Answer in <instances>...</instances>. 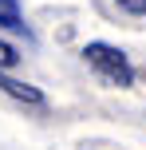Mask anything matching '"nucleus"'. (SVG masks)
Masks as SVG:
<instances>
[{
  "label": "nucleus",
  "mask_w": 146,
  "mask_h": 150,
  "mask_svg": "<svg viewBox=\"0 0 146 150\" xmlns=\"http://www.w3.org/2000/svg\"><path fill=\"white\" fill-rule=\"evenodd\" d=\"M83 63L99 75L107 87H118V91L134 87V67H130V59H126V52H118L107 40H91V44L83 47Z\"/></svg>",
  "instance_id": "obj_1"
},
{
  "label": "nucleus",
  "mask_w": 146,
  "mask_h": 150,
  "mask_svg": "<svg viewBox=\"0 0 146 150\" xmlns=\"http://www.w3.org/2000/svg\"><path fill=\"white\" fill-rule=\"evenodd\" d=\"M0 91H4V95H12L16 103H28V107H39V111H44V107H47L44 91H36V87H32V83H20V79H12V75H8V71H0Z\"/></svg>",
  "instance_id": "obj_2"
},
{
  "label": "nucleus",
  "mask_w": 146,
  "mask_h": 150,
  "mask_svg": "<svg viewBox=\"0 0 146 150\" xmlns=\"http://www.w3.org/2000/svg\"><path fill=\"white\" fill-rule=\"evenodd\" d=\"M0 28H8V32H24L20 0H0Z\"/></svg>",
  "instance_id": "obj_3"
},
{
  "label": "nucleus",
  "mask_w": 146,
  "mask_h": 150,
  "mask_svg": "<svg viewBox=\"0 0 146 150\" xmlns=\"http://www.w3.org/2000/svg\"><path fill=\"white\" fill-rule=\"evenodd\" d=\"M16 63H20V52H16L8 40H0V71H12Z\"/></svg>",
  "instance_id": "obj_4"
},
{
  "label": "nucleus",
  "mask_w": 146,
  "mask_h": 150,
  "mask_svg": "<svg viewBox=\"0 0 146 150\" xmlns=\"http://www.w3.org/2000/svg\"><path fill=\"white\" fill-rule=\"evenodd\" d=\"M123 12H130V16H146V0H115Z\"/></svg>",
  "instance_id": "obj_5"
}]
</instances>
